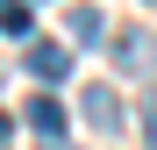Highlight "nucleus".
<instances>
[{
	"instance_id": "f257e3e1",
	"label": "nucleus",
	"mask_w": 157,
	"mask_h": 150,
	"mask_svg": "<svg viewBox=\"0 0 157 150\" xmlns=\"http://www.w3.org/2000/svg\"><path fill=\"white\" fill-rule=\"evenodd\" d=\"M114 71L150 79V71H157V36H150V29H121V36H114Z\"/></svg>"
},
{
	"instance_id": "f03ea898",
	"label": "nucleus",
	"mask_w": 157,
	"mask_h": 150,
	"mask_svg": "<svg viewBox=\"0 0 157 150\" xmlns=\"http://www.w3.org/2000/svg\"><path fill=\"white\" fill-rule=\"evenodd\" d=\"M78 114H86V121H93L100 136H114V129H121V93H114L107 79H93V86H78Z\"/></svg>"
},
{
	"instance_id": "7ed1b4c3",
	"label": "nucleus",
	"mask_w": 157,
	"mask_h": 150,
	"mask_svg": "<svg viewBox=\"0 0 157 150\" xmlns=\"http://www.w3.org/2000/svg\"><path fill=\"white\" fill-rule=\"evenodd\" d=\"M21 64H29L36 79H64V71H71V43H29Z\"/></svg>"
},
{
	"instance_id": "20e7f679",
	"label": "nucleus",
	"mask_w": 157,
	"mask_h": 150,
	"mask_svg": "<svg viewBox=\"0 0 157 150\" xmlns=\"http://www.w3.org/2000/svg\"><path fill=\"white\" fill-rule=\"evenodd\" d=\"M29 129H36L43 143L64 136V100H57V93H36V100H29Z\"/></svg>"
},
{
	"instance_id": "39448f33",
	"label": "nucleus",
	"mask_w": 157,
	"mask_h": 150,
	"mask_svg": "<svg viewBox=\"0 0 157 150\" xmlns=\"http://www.w3.org/2000/svg\"><path fill=\"white\" fill-rule=\"evenodd\" d=\"M100 29H107V14H100V7H86V0L64 14V36H71V43H107Z\"/></svg>"
},
{
	"instance_id": "423d86ee",
	"label": "nucleus",
	"mask_w": 157,
	"mask_h": 150,
	"mask_svg": "<svg viewBox=\"0 0 157 150\" xmlns=\"http://www.w3.org/2000/svg\"><path fill=\"white\" fill-rule=\"evenodd\" d=\"M0 36H36V14H29V0H0Z\"/></svg>"
},
{
	"instance_id": "0eeeda50",
	"label": "nucleus",
	"mask_w": 157,
	"mask_h": 150,
	"mask_svg": "<svg viewBox=\"0 0 157 150\" xmlns=\"http://www.w3.org/2000/svg\"><path fill=\"white\" fill-rule=\"evenodd\" d=\"M143 150H157V93H143Z\"/></svg>"
},
{
	"instance_id": "6e6552de",
	"label": "nucleus",
	"mask_w": 157,
	"mask_h": 150,
	"mask_svg": "<svg viewBox=\"0 0 157 150\" xmlns=\"http://www.w3.org/2000/svg\"><path fill=\"white\" fill-rule=\"evenodd\" d=\"M7 129H14V121H7V107H0V143H7Z\"/></svg>"
},
{
	"instance_id": "1a4fd4ad",
	"label": "nucleus",
	"mask_w": 157,
	"mask_h": 150,
	"mask_svg": "<svg viewBox=\"0 0 157 150\" xmlns=\"http://www.w3.org/2000/svg\"><path fill=\"white\" fill-rule=\"evenodd\" d=\"M43 150H71V143H64V136H50V143H43Z\"/></svg>"
},
{
	"instance_id": "9d476101",
	"label": "nucleus",
	"mask_w": 157,
	"mask_h": 150,
	"mask_svg": "<svg viewBox=\"0 0 157 150\" xmlns=\"http://www.w3.org/2000/svg\"><path fill=\"white\" fill-rule=\"evenodd\" d=\"M150 7H157V0H150Z\"/></svg>"
}]
</instances>
